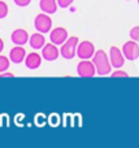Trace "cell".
Returning <instances> with one entry per match:
<instances>
[{
	"mask_svg": "<svg viewBox=\"0 0 139 148\" xmlns=\"http://www.w3.org/2000/svg\"><path fill=\"white\" fill-rule=\"evenodd\" d=\"M130 38L133 39V40H135V42H138L139 43V25L138 26H134V27L130 30Z\"/></svg>",
	"mask_w": 139,
	"mask_h": 148,
	"instance_id": "17",
	"label": "cell"
},
{
	"mask_svg": "<svg viewBox=\"0 0 139 148\" xmlns=\"http://www.w3.org/2000/svg\"><path fill=\"white\" fill-rule=\"evenodd\" d=\"M92 62L96 68V74L98 75H108L112 72V64L109 56L103 51L99 49L95 52V55L92 56Z\"/></svg>",
	"mask_w": 139,
	"mask_h": 148,
	"instance_id": "1",
	"label": "cell"
},
{
	"mask_svg": "<svg viewBox=\"0 0 139 148\" xmlns=\"http://www.w3.org/2000/svg\"><path fill=\"white\" fill-rule=\"evenodd\" d=\"M138 4H139V0H138Z\"/></svg>",
	"mask_w": 139,
	"mask_h": 148,
	"instance_id": "24",
	"label": "cell"
},
{
	"mask_svg": "<svg viewBox=\"0 0 139 148\" xmlns=\"http://www.w3.org/2000/svg\"><path fill=\"white\" fill-rule=\"evenodd\" d=\"M3 49H4V42H3V39L0 38V53H1Z\"/></svg>",
	"mask_w": 139,
	"mask_h": 148,
	"instance_id": "22",
	"label": "cell"
},
{
	"mask_svg": "<svg viewBox=\"0 0 139 148\" xmlns=\"http://www.w3.org/2000/svg\"><path fill=\"white\" fill-rule=\"evenodd\" d=\"M29 42H30V46L33 47L34 49H40V48H43L44 44H46V38H44V35L42 33L36 31L35 34H33V35L30 36Z\"/></svg>",
	"mask_w": 139,
	"mask_h": 148,
	"instance_id": "14",
	"label": "cell"
},
{
	"mask_svg": "<svg viewBox=\"0 0 139 148\" xmlns=\"http://www.w3.org/2000/svg\"><path fill=\"white\" fill-rule=\"evenodd\" d=\"M122 53H124L125 59L129 61H134L139 57V44L135 40H129L122 46Z\"/></svg>",
	"mask_w": 139,
	"mask_h": 148,
	"instance_id": "6",
	"label": "cell"
},
{
	"mask_svg": "<svg viewBox=\"0 0 139 148\" xmlns=\"http://www.w3.org/2000/svg\"><path fill=\"white\" fill-rule=\"evenodd\" d=\"M26 59V51L22 46H14L9 51V60L13 64H21Z\"/></svg>",
	"mask_w": 139,
	"mask_h": 148,
	"instance_id": "10",
	"label": "cell"
},
{
	"mask_svg": "<svg viewBox=\"0 0 139 148\" xmlns=\"http://www.w3.org/2000/svg\"><path fill=\"white\" fill-rule=\"evenodd\" d=\"M29 34L26 30L23 29H16L12 34H10V40H12L13 44L16 46H23L29 42Z\"/></svg>",
	"mask_w": 139,
	"mask_h": 148,
	"instance_id": "11",
	"label": "cell"
},
{
	"mask_svg": "<svg viewBox=\"0 0 139 148\" xmlns=\"http://www.w3.org/2000/svg\"><path fill=\"white\" fill-rule=\"evenodd\" d=\"M109 60H111L112 68H116V69H121L125 64V56L122 53V49H120L118 47L113 46L109 49Z\"/></svg>",
	"mask_w": 139,
	"mask_h": 148,
	"instance_id": "7",
	"label": "cell"
},
{
	"mask_svg": "<svg viewBox=\"0 0 139 148\" xmlns=\"http://www.w3.org/2000/svg\"><path fill=\"white\" fill-rule=\"evenodd\" d=\"M112 78H127L129 77V74H127L126 72H124V70H120V69H117V70H114L113 73H112Z\"/></svg>",
	"mask_w": 139,
	"mask_h": 148,
	"instance_id": "18",
	"label": "cell"
},
{
	"mask_svg": "<svg viewBox=\"0 0 139 148\" xmlns=\"http://www.w3.org/2000/svg\"><path fill=\"white\" fill-rule=\"evenodd\" d=\"M79 44L78 36H70L64 44H61L60 48V56L65 60H72L74 56H77V47Z\"/></svg>",
	"mask_w": 139,
	"mask_h": 148,
	"instance_id": "2",
	"label": "cell"
},
{
	"mask_svg": "<svg viewBox=\"0 0 139 148\" xmlns=\"http://www.w3.org/2000/svg\"><path fill=\"white\" fill-rule=\"evenodd\" d=\"M95 47L90 40H83L77 47V56L81 60H90L95 55Z\"/></svg>",
	"mask_w": 139,
	"mask_h": 148,
	"instance_id": "5",
	"label": "cell"
},
{
	"mask_svg": "<svg viewBox=\"0 0 139 148\" xmlns=\"http://www.w3.org/2000/svg\"><path fill=\"white\" fill-rule=\"evenodd\" d=\"M59 56H60V49L52 42L48 44H44V47L42 48V57L46 61H55V60L59 59Z\"/></svg>",
	"mask_w": 139,
	"mask_h": 148,
	"instance_id": "8",
	"label": "cell"
},
{
	"mask_svg": "<svg viewBox=\"0 0 139 148\" xmlns=\"http://www.w3.org/2000/svg\"><path fill=\"white\" fill-rule=\"evenodd\" d=\"M73 1L74 0H57V4H59V7L60 8H69L70 5L73 4Z\"/></svg>",
	"mask_w": 139,
	"mask_h": 148,
	"instance_id": "19",
	"label": "cell"
},
{
	"mask_svg": "<svg viewBox=\"0 0 139 148\" xmlns=\"http://www.w3.org/2000/svg\"><path fill=\"white\" fill-rule=\"evenodd\" d=\"M39 7H40L42 12L47 13V14H53L57 10V0H40L39 3Z\"/></svg>",
	"mask_w": 139,
	"mask_h": 148,
	"instance_id": "13",
	"label": "cell"
},
{
	"mask_svg": "<svg viewBox=\"0 0 139 148\" xmlns=\"http://www.w3.org/2000/svg\"><path fill=\"white\" fill-rule=\"evenodd\" d=\"M42 59H43V57H42L39 53H36V52H31V53L26 55V59H25L26 68L30 70L38 69V68L42 65Z\"/></svg>",
	"mask_w": 139,
	"mask_h": 148,
	"instance_id": "12",
	"label": "cell"
},
{
	"mask_svg": "<svg viewBox=\"0 0 139 148\" xmlns=\"http://www.w3.org/2000/svg\"><path fill=\"white\" fill-rule=\"evenodd\" d=\"M126 1H130V0H126Z\"/></svg>",
	"mask_w": 139,
	"mask_h": 148,
	"instance_id": "23",
	"label": "cell"
},
{
	"mask_svg": "<svg viewBox=\"0 0 139 148\" xmlns=\"http://www.w3.org/2000/svg\"><path fill=\"white\" fill-rule=\"evenodd\" d=\"M14 1V4L16 5H18V7H27L29 4L31 3V0H13Z\"/></svg>",
	"mask_w": 139,
	"mask_h": 148,
	"instance_id": "20",
	"label": "cell"
},
{
	"mask_svg": "<svg viewBox=\"0 0 139 148\" xmlns=\"http://www.w3.org/2000/svg\"><path fill=\"white\" fill-rule=\"evenodd\" d=\"M68 38H69L68 31L64 27H55L53 30H51V34H49V40L53 44H56V46L64 44L68 40Z\"/></svg>",
	"mask_w": 139,
	"mask_h": 148,
	"instance_id": "9",
	"label": "cell"
},
{
	"mask_svg": "<svg viewBox=\"0 0 139 148\" xmlns=\"http://www.w3.org/2000/svg\"><path fill=\"white\" fill-rule=\"evenodd\" d=\"M4 77H9V78H13V77H14V74H12L10 72H3V73H0V78H4Z\"/></svg>",
	"mask_w": 139,
	"mask_h": 148,
	"instance_id": "21",
	"label": "cell"
},
{
	"mask_svg": "<svg viewBox=\"0 0 139 148\" xmlns=\"http://www.w3.org/2000/svg\"><path fill=\"white\" fill-rule=\"evenodd\" d=\"M77 73L82 78H92L96 74V68L90 60H81V62L77 65Z\"/></svg>",
	"mask_w": 139,
	"mask_h": 148,
	"instance_id": "4",
	"label": "cell"
},
{
	"mask_svg": "<svg viewBox=\"0 0 139 148\" xmlns=\"http://www.w3.org/2000/svg\"><path fill=\"white\" fill-rule=\"evenodd\" d=\"M9 64H10L9 57L0 55V73L7 72V70L9 69Z\"/></svg>",
	"mask_w": 139,
	"mask_h": 148,
	"instance_id": "15",
	"label": "cell"
},
{
	"mask_svg": "<svg viewBox=\"0 0 139 148\" xmlns=\"http://www.w3.org/2000/svg\"><path fill=\"white\" fill-rule=\"evenodd\" d=\"M8 16V5L5 1L0 0V20L1 18H5Z\"/></svg>",
	"mask_w": 139,
	"mask_h": 148,
	"instance_id": "16",
	"label": "cell"
},
{
	"mask_svg": "<svg viewBox=\"0 0 139 148\" xmlns=\"http://www.w3.org/2000/svg\"><path fill=\"white\" fill-rule=\"evenodd\" d=\"M34 27H35L36 31L42 34H47V33H51V27H52V20L49 17V14L47 13H40L35 17L34 20Z\"/></svg>",
	"mask_w": 139,
	"mask_h": 148,
	"instance_id": "3",
	"label": "cell"
}]
</instances>
